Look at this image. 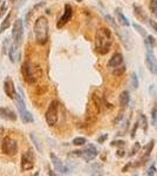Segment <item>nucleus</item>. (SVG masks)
<instances>
[{"instance_id":"1","label":"nucleus","mask_w":157,"mask_h":176,"mask_svg":"<svg viewBox=\"0 0 157 176\" xmlns=\"http://www.w3.org/2000/svg\"><path fill=\"white\" fill-rule=\"evenodd\" d=\"M113 45V34L110 30L101 27L97 30L96 35H95V49L99 54L105 55L107 54Z\"/></svg>"},{"instance_id":"2","label":"nucleus","mask_w":157,"mask_h":176,"mask_svg":"<svg viewBox=\"0 0 157 176\" xmlns=\"http://www.w3.org/2000/svg\"><path fill=\"white\" fill-rule=\"evenodd\" d=\"M35 41L39 45H45L48 41V34H49V24L47 18L39 17L33 27Z\"/></svg>"},{"instance_id":"3","label":"nucleus","mask_w":157,"mask_h":176,"mask_svg":"<svg viewBox=\"0 0 157 176\" xmlns=\"http://www.w3.org/2000/svg\"><path fill=\"white\" fill-rule=\"evenodd\" d=\"M21 73H22V77L25 79V81L27 83L32 85V83H35L39 77H41L42 69L40 66L26 61L21 66Z\"/></svg>"},{"instance_id":"4","label":"nucleus","mask_w":157,"mask_h":176,"mask_svg":"<svg viewBox=\"0 0 157 176\" xmlns=\"http://www.w3.org/2000/svg\"><path fill=\"white\" fill-rule=\"evenodd\" d=\"M14 100H15L17 108L19 110V115H20V119L22 120V122L24 123H32L34 121V119H33V115L31 114V112H28L27 108H26L25 96H24V93H22L21 88H19L18 93H15Z\"/></svg>"},{"instance_id":"5","label":"nucleus","mask_w":157,"mask_h":176,"mask_svg":"<svg viewBox=\"0 0 157 176\" xmlns=\"http://www.w3.org/2000/svg\"><path fill=\"white\" fill-rule=\"evenodd\" d=\"M45 119H46L47 124H49L51 127L55 126L58 123V120H59V101L53 100L51 102L48 109L46 112Z\"/></svg>"},{"instance_id":"6","label":"nucleus","mask_w":157,"mask_h":176,"mask_svg":"<svg viewBox=\"0 0 157 176\" xmlns=\"http://www.w3.org/2000/svg\"><path fill=\"white\" fill-rule=\"evenodd\" d=\"M1 152L5 155H10V156L15 155L17 152H18V143H17V141L13 140L10 136L4 137L2 143H1Z\"/></svg>"},{"instance_id":"7","label":"nucleus","mask_w":157,"mask_h":176,"mask_svg":"<svg viewBox=\"0 0 157 176\" xmlns=\"http://www.w3.org/2000/svg\"><path fill=\"white\" fill-rule=\"evenodd\" d=\"M22 39H24V24L21 19H17L12 28V40L14 44L19 46L22 42Z\"/></svg>"},{"instance_id":"8","label":"nucleus","mask_w":157,"mask_h":176,"mask_svg":"<svg viewBox=\"0 0 157 176\" xmlns=\"http://www.w3.org/2000/svg\"><path fill=\"white\" fill-rule=\"evenodd\" d=\"M4 48L5 52H7V54L10 56L11 61L12 62H17L18 59L20 58V52H19V46L14 42L8 44V39H5V44H4Z\"/></svg>"},{"instance_id":"9","label":"nucleus","mask_w":157,"mask_h":176,"mask_svg":"<svg viewBox=\"0 0 157 176\" xmlns=\"http://www.w3.org/2000/svg\"><path fill=\"white\" fill-rule=\"evenodd\" d=\"M33 167H34V153L30 149L21 155V170L27 171L33 169Z\"/></svg>"},{"instance_id":"10","label":"nucleus","mask_w":157,"mask_h":176,"mask_svg":"<svg viewBox=\"0 0 157 176\" xmlns=\"http://www.w3.org/2000/svg\"><path fill=\"white\" fill-rule=\"evenodd\" d=\"M80 156L86 162H90L97 156V149L93 144H88L83 150H80Z\"/></svg>"},{"instance_id":"11","label":"nucleus","mask_w":157,"mask_h":176,"mask_svg":"<svg viewBox=\"0 0 157 176\" xmlns=\"http://www.w3.org/2000/svg\"><path fill=\"white\" fill-rule=\"evenodd\" d=\"M51 160H52V163H53V167H54V169L59 173V174H68L69 173V170H68V168L64 165L62 161L56 156V155L54 154V153H51Z\"/></svg>"},{"instance_id":"12","label":"nucleus","mask_w":157,"mask_h":176,"mask_svg":"<svg viewBox=\"0 0 157 176\" xmlns=\"http://www.w3.org/2000/svg\"><path fill=\"white\" fill-rule=\"evenodd\" d=\"M72 17H73V8H72V6H71L69 4H66V5H64V11H63L62 17L59 19V22H58V25H56L58 28L63 27L67 22L72 19Z\"/></svg>"},{"instance_id":"13","label":"nucleus","mask_w":157,"mask_h":176,"mask_svg":"<svg viewBox=\"0 0 157 176\" xmlns=\"http://www.w3.org/2000/svg\"><path fill=\"white\" fill-rule=\"evenodd\" d=\"M4 90H5V94L11 98V99H14V95H15V88H14V83H13V80L11 77H6L5 81H4Z\"/></svg>"},{"instance_id":"14","label":"nucleus","mask_w":157,"mask_h":176,"mask_svg":"<svg viewBox=\"0 0 157 176\" xmlns=\"http://www.w3.org/2000/svg\"><path fill=\"white\" fill-rule=\"evenodd\" d=\"M0 116L7 121H15L18 119V115L12 109L6 107H0Z\"/></svg>"},{"instance_id":"15","label":"nucleus","mask_w":157,"mask_h":176,"mask_svg":"<svg viewBox=\"0 0 157 176\" xmlns=\"http://www.w3.org/2000/svg\"><path fill=\"white\" fill-rule=\"evenodd\" d=\"M147 66L152 74L157 75V60L155 55L152 54V52H148L147 53Z\"/></svg>"},{"instance_id":"16","label":"nucleus","mask_w":157,"mask_h":176,"mask_svg":"<svg viewBox=\"0 0 157 176\" xmlns=\"http://www.w3.org/2000/svg\"><path fill=\"white\" fill-rule=\"evenodd\" d=\"M122 64H123V55L121 54V53H115V54L109 59V61H108V67L114 68V67L120 66V65H122Z\"/></svg>"},{"instance_id":"17","label":"nucleus","mask_w":157,"mask_h":176,"mask_svg":"<svg viewBox=\"0 0 157 176\" xmlns=\"http://www.w3.org/2000/svg\"><path fill=\"white\" fill-rule=\"evenodd\" d=\"M134 14L137 18V20H140L142 22H147L148 19H149L147 17V14L143 11V8L141 6H137V5H134Z\"/></svg>"},{"instance_id":"18","label":"nucleus","mask_w":157,"mask_h":176,"mask_svg":"<svg viewBox=\"0 0 157 176\" xmlns=\"http://www.w3.org/2000/svg\"><path fill=\"white\" fill-rule=\"evenodd\" d=\"M120 105L121 107H127L129 105V101H130V95H129V92L128 90H123L121 94H120Z\"/></svg>"},{"instance_id":"19","label":"nucleus","mask_w":157,"mask_h":176,"mask_svg":"<svg viewBox=\"0 0 157 176\" xmlns=\"http://www.w3.org/2000/svg\"><path fill=\"white\" fill-rule=\"evenodd\" d=\"M116 14H117V20L120 21V24H121V25L127 26V27L130 25L129 20L127 19L124 15H123V13H122V11H121V8H116Z\"/></svg>"},{"instance_id":"20","label":"nucleus","mask_w":157,"mask_h":176,"mask_svg":"<svg viewBox=\"0 0 157 176\" xmlns=\"http://www.w3.org/2000/svg\"><path fill=\"white\" fill-rule=\"evenodd\" d=\"M11 19H12V13H8L7 15H6V18L4 19V21L1 24V26H0V33H2L5 30H7V28H10V25H11Z\"/></svg>"},{"instance_id":"21","label":"nucleus","mask_w":157,"mask_h":176,"mask_svg":"<svg viewBox=\"0 0 157 176\" xmlns=\"http://www.w3.org/2000/svg\"><path fill=\"white\" fill-rule=\"evenodd\" d=\"M126 71H127L126 66L122 64V65H120V66L114 67V69H113V75H115V77H121V75H123V74L126 73Z\"/></svg>"},{"instance_id":"22","label":"nucleus","mask_w":157,"mask_h":176,"mask_svg":"<svg viewBox=\"0 0 157 176\" xmlns=\"http://www.w3.org/2000/svg\"><path fill=\"white\" fill-rule=\"evenodd\" d=\"M141 127H142V129L146 132L148 129V120H147V118L143 115V114H140V120H138V122H137Z\"/></svg>"},{"instance_id":"23","label":"nucleus","mask_w":157,"mask_h":176,"mask_svg":"<svg viewBox=\"0 0 157 176\" xmlns=\"http://www.w3.org/2000/svg\"><path fill=\"white\" fill-rule=\"evenodd\" d=\"M149 10H150V12L152 13V15L157 18V0H150Z\"/></svg>"},{"instance_id":"24","label":"nucleus","mask_w":157,"mask_h":176,"mask_svg":"<svg viewBox=\"0 0 157 176\" xmlns=\"http://www.w3.org/2000/svg\"><path fill=\"white\" fill-rule=\"evenodd\" d=\"M86 142H87L86 137H82V136L75 137V139L73 140V144H74V146H83V144H86Z\"/></svg>"},{"instance_id":"25","label":"nucleus","mask_w":157,"mask_h":176,"mask_svg":"<svg viewBox=\"0 0 157 176\" xmlns=\"http://www.w3.org/2000/svg\"><path fill=\"white\" fill-rule=\"evenodd\" d=\"M105 20H107L108 22H109V24H110V25H111V26H113L114 28H115L116 31L118 32V33L121 32V31H120V28H118V27H117V25H116L115 20H114V19H113V18H111L110 15H108V14H107V15H105Z\"/></svg>"},{"instance_id":"26","label":"nucleus","mask_w":157,"mask_h":176,"mask_svg":"<svg viewBox=\"0 0 157 176\" xmlns=\"http://www.w3.org/2000/svg\"><path fill=\"white\" fill-rule=\"evenodd\" d=\"M133 27H134V28H135V30H136L137 32L141 34V35H143V36H147L148 35L147 32H146V30H144L142 26H140L138 24H133Z\"/></svg>"},{"instance_id":"27","label":"nucleus","mask_w":157,"mask_h":176,"mask_svg":"<svg viewBox=\"0 0 157 176\" xmlns=\"http://www.w3.org/2000/svg\"><path fill=\"white\" fill-rule=\"evenodd\" d=\"M151 119H152V124L156 126L157 124V105L154 106L152 112H151Z\"/></svg>"},{"instance_id":"28","label":"nucleus","mask_w":157,"mask_h":176,"mask_svg":"<svg viewBox=\"0 0 157 176\" xmlns=\"http://www.w3.org/2000/svg\"><path fill=\"white\" fill-rule=\"evenodd\" d=\"M131 87L134 88V89L138 88V79H137V75L135 73L131 74Z\"/></svg>"},{"instance_id":"29","label":"nucleus","mask_w":157,"mask_h":176,"mask_svg":"<svg viewBox=\"0 0 157 176\" xmlns=\"http://www.w3.org/2000/svg\"><path fill=\"white\" fill-rule=\"evenodd\" d=\"M154 140H151L150 142H149V144H148L147 147H146V156H148V155L151 153V150H152V147H154Z\"/></svg>"},{"instance_id":"30","label":"nucleus","mask_w":157,"mask_h":176,"mask_svg":"<svg viewBox=\"0 0 157 176\" xmlns=\"http://www.w3.org/2000/svg\"><path fill=\"white\" fill-rule=\"evenodd\" d=\"M140 148H141V146H140V143L136 142L135 143V146L133 147V149H131V152H130V156H133V155H135L136 153H138V150H140Z\"/></svg>"},{"instance_id":"31","label":"nucleus","mask_w":157,"mask_h":176,"mask_svg":"<svg viewBox=\"0 0 157 176\" xmlns=\"http://www.w3.org/2000/svg\"><path fill=\"white\" fill-rule=\"evenodd\" d=\"M149 92H150V95L151 96H155V98H157V87L156 86H150V88H149Z\"/></svg>"},{"instance_id":"32","label":"nucleus","mask_w":157,"mask_h":176,"mask_svg":"<svg viewBox=\"0 0 157 176\" xmlns=\"http://www.w3.org/2000/svg\"><path fill=\"white\" fill-rule=\"evenodd\" d=\"M147 24H149L150 25V27L155 31L157 33V24H156V21H154V20H151V19H148V21H147Z\"/></svg>"},{"instance_id":"33","label":"nucleus","mask_w":157,"mask_h":176,"mask_svg":"<svg viewBox=\"0 0 157 176\" xmlns=\"http://www.w3.org/2000/svg\"><path fill=\"white\" fill-rule=\"evenodd\" d=\"M155 174H156V167L155 165H151L147 170V175L151 176V175H155Z\"/></svg>"},{"instance_id":"34","label":"nucleus","mask_w":157,"mask_h":176,"mask_svg":"<svg viewBox=\"0 0 157 176\" xmlns=\"http://www.w3.org/2000/svg\"><path fill=\"white\" fill-rule=\"evenodd\" d=\"M107 139H108V135H107V134H103V135H101V136L97 139V142H99V143H103L105 140H107Z\"/></svg>"},{"instance_id":"35","label":"nucleus","mask_w":157,"mask_h":176,"mask_svg":"<svg viewBox=\"0 0 157 176\" xmlns=\"http://www.w3.org/2000/svg\"><path fill=\"white\" fill-rule=\"evenodd\" d=\"M6 10H7V4H6V2H2V6H1V8H0V17L6 12Z\"/></svg>"},{"instance_id":"36","label":"nucleus","mask_w":157,"mask_h":176,"mask_svg":"<svg viewBox=\"0 0 157 176\" xmlns=\"http://www.w3.org/2000/svg\"><path fill=\"white\" fill-rule=\"evenodd\" d=\"M31 139L33 140V141H34V144L38 147V149H39V150H41V147H40V144H39V142L35 140V137H34V135H33V134H31Z\"/></svg>"},{"instance_id":"37","label":"nucleus","mask_w":157,"mask_h":176,"mask_svg":"<svg viewBox=\"0 0 157 176\" xmlns=\"http://www.w3.org/2000/svg\"><path fill=\"white\" fill-rule=\"evenodd\" d=\"M123 144H124L123 141H113L111 142V146H118L120 147V146H123Z\"/></svg>"},{"instance_id":"38","label":"nucleus","mask_w":157,"mask_h":176,"mask_svg":"<svg viewBox=\"0 0 157 176\" xmlns=\"http://www.w3.org/2000/svg\"><path fill=\"white\" fill-rule=\"evenodd\" d=\"M123 155H124V152H123L122 149H120V150L117 152V156H118V157H122Z\"/></svg>"},{"instance_id":"39","label":"nucleus","mask_w":157,"mask_h":176,"mask_svg":"<svg viewBox=\"0 0 157 176\" xmlns=\"http://www.w3.org/2000/svg\"><path fill=\"white\" fill-rule=\"evenodd\" d=\"M2 134H4V128H2V127H0V137L2 136Z\"/></svg>"},{"instance_id":"40","label":"nucleus","mask_w":157,"mask_h":176,"mask_svg":"<svg viewBox=\"0 0 157 176\" xmlns=\"http://www.w3.org/2000/svg\"><path fill=\"white\" fill-rule=\"evenodd\" d=\"M76 1H79V2H81V1H82V0H76Z\"/></svg>"},{"instance_id":"41","label":"nucleus","mask_w":157,"mask_h":176,"mask_svg":"<svg viewBox=\"0 0 157 176\" xmlns=\"http://www.w3.org/2000/svg\"><path fill=\"white\" fill-rule=\"evenodd\" d=\"M12 1H15V0H12Z\"/></svg>"},{"instance_id":"42","label":"nucleus","mask_w":157,"mask_h":176,"mask_svg":"<svg viewBox=\"0 0 157 176\" xmlns=\"http://www.w3.org/2000/svg\"><path fill=\"white\" fill-rule=\"evenodd\" d=\"M0 1H1V0H0Z\"/></svg>"}]
</instances>
